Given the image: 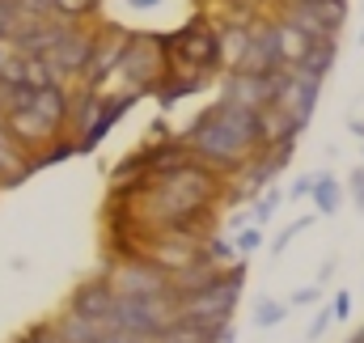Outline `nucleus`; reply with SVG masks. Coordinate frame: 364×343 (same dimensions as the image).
Here are the masks:
<instances>
[{"label": "nucleus", "mask_w": 364, "mask_h": 343, "mask_svg": "<svg viewBox=\"0 0 364 343\" xmlns=\"http://www.w3.org/2000/svg\"><path fill=\"white\" fill-rule=\"evenodd\" d=\"M110 305H114V288H110V280H106V275H97V280H85V284L73 292V301H68V310H73V314H81V318H93V322H106Z\"/></svg>", "instance_id": "10"}, {"label": "nucleus", "mask_w": 364, "mask_h": 343, "mask_svg": "<svg viewBox=\"0 0 364 343\" xmlns=\"http://www.w3.org/2000/svg\"><path fill=\"white\" fill-rule=\"evenodd\" d=\"M21 343H60V335H55V327H34L21 335Z\"/></svg>", "instance_id": "27"}, {"label": "nucleus", "mask_w": 364, "mask_h": 343, "mask_svg": "<svg viewBox=\"0 0 364 343\" xmlns=\"http://www.w3.org/2000/svg\"><path fill=\"white\" fill-rule=\"evenodd\" d=\"M17 13H21V17H51L55 4H51V0H17Z\"/></svg>", "instance_id": "25"}, {"label": "nucleus", "mask_w": 364, "mask_h": 343, "mask_svg": "<svg viewBox=\"0 0 364 343\" xmlns=\"http://www.w3.org/2000/svg\"><path fill=\"white\" fill-rule=\"evenodd\" d=\"M275 208H279V191H263V195H259V204H255V212H250V225H263V221H272Z\"/></svg>", "instance_id": "23"}, {"label": "nucleus", "mask_w": 364, "mask_h": 343, "mask_svg": "<svg viewBox=\"0 0 364 343\" xmlns=\"http://www.w3.org/2000/svg\"><path fill=\"white\" fill-rule=\"evenodd\" d=\"M203 258L216 263V267H229V263L237 258V250H233L229 238H203Z\"/></svg>", "instance_id": "20"}, {"label": "nucleus", "mask_w": 364, "mask_h": 343, "mask_svg": "<svg viewBox=\"0 0 364 343\" xmlns=\"http://www.w3.org/2000/svg\"><path fill=\"white\" fill-rule=\"evenodd\" d=\"M106 280H110L114 297H174V292H170V275H166L157 263H149L144 255L119 258Z\"/></svg>", "instance_id": "3"}, {"label": "nucleus", "mask_w": 364, "mask_h": 343, "mask_svg": "<svg viewBox=\"0 0 364 343\" xmlns=\"http://www.w3.org/2000/svg\"><path fill=\"white\" fill-rule=\"evenodd\" d=\"M284 318H288V305H284V301L263 297V301L255 305V327H279Z\"/></svg>", "instance_id": "19"}, {"label": "nucleus", "mask_w": 364, "mask_h": 343, "mask_svg": "<svg viewBox=\"0 0 364 343\" xmlns=\"http://www.w3.org/2000/svg\"><path fill=\"white\" fill-rule=\"evenodd\" d=\"M348 314H352V292H339V297H335V305H331V318H339V322H343Z\"/></svg>", "instance_id": "30"}, {"label": "nucleus", "mask_w": 364, "mask_h": 343, "mask_svg": "<svg viewBox=\"0 0 364 343\" xmlns=\"http://www.w3.org/2000/svg\"><path fill=\"white\" fill-rule=\"evenodd\" d=\"M309 225H314V216H301V221H292V225H288V229H284V233L272 242V250H275V255H284V250H288V242H292L296 233H305Z\"/></svg>", "instance_id": "24"}, {"label": "nucleus", "mask_w": 364, "mask_h": 343, "mask_svg": "<svg viewBox=\"0 0 364 343\" xmlns=\"http://www.w3.org/2000/svg\"><path fill=\"white\" fill-rule=\"evenodd\" d=\"M90 51H93V30L77 26V30L60 34L55 47L47 51V64H51L55 81H60V85H64V81H81V73L90 68Z\"/></svg>", "instance_id": "7"}, {"label": "nucleus", "mask_w": 364, "mask_h": 343, "mask_svg": "<svg viewBox=\"0 0 364 343\" xmlns=\"http://www.w3.org/2000/svg\"><path fill=\"white\" fill-rule=\"evenodd\" d=\"M352 199H356V212H364V166L352 170Z\"/></svg>", "instance_id": "28"}, {"label": "nucleus", "mask_w": 364, "mask_h": 343, "mask_svg": "<svg viewBox=\"0 0 364 343\" xmlns=\"http://www.w3.org/2000/svg\"><path fill=\"white\" fill-rule=\"evenodd\" d=\"M9 56H13V47H9V43H4V38H0V68H4V64H9Z\"/></svg>", "instance_id": "35"}, {"label": "nucleus", "mask_w": 364, "mask_h": 343, "mask_svg": "<svg viewBox=\"0 0 364 343\" xmlns=\"http://www.w3.org/2000/svg\"><path fill=\"white\" fill-rule=\"evenodd\" d=\"M326 327H331V310H322V314L314 318V327H309V339H322V335H326Z\"/></svg>", "instance_id": "31"}, {"label": "nucleus", "mask_w": 364, "mask_h": 343, "mask_svg": "<svg viewBox=\"0 0 364 343\" xmlns=\"http://www.w3.org/2000/svg\"><path fill=\"white\" fill-rule=\"evenodd\" d=\"M360 43H364V38H360Z\"/></svg>", "instance_id": "36"}, {"label": "nucleus", "mask_w": 364, "mask_h": 343, "mask_svg": "<svg viewBox=\"0 0 364 343\" xmlns=\"http://www.w3.org/2000/svg\"><path fill=\"white\" fill-rule=\"evenodd\" d=\"M170 64H182V68H220L216 26L203 13L191 17L178 34H170Z\"/></svg>", "instance_id": "2"}, {"label": "nucleus", "mask_w": 364, "mask_h": 343, "mask_svg": "<svg viewBox=\"0 0 364 343\" xmlns=\"http://www.w3.org/2000/svg\"><path fill=\"white\" fill-rule=\"evenodd\" d=\"M102 331H106V322L81 318V314H73V310L55 322V335H60V343H97V339H102Z\"/></svg>", "instance_id": "16"}, {"label": "nucleus", "mask_w": 364, "mask_h": 343, "mask_svg": "<svg viewBox=\"0 0 364 343\" xmlns=\"http://www.w3.org/2000/svg\"><path fill=\"white\" fill-rule=\"evenodd\" d=\"M4 127H9V140L30 157V153H38L47 140H55L60 132L43 119V115H34L30 106H21V110H4Z\"/></svg>", "instance_id": "9"}, {"label": "nucleus", "mask_w": 364, "mask_h": 343, "mask_svg": "<svg viewBox=\"0 0 364 343\" xmlns=\"http://www.w3.org/2000/svg\"><path fill=\"white\" fill-rule=\"evenodd\" d=\"M335 60H339V38H318V43H309V51H305L292 68H296V73H305V77L326 81V73L335 68Z\"/></svg>", "instance_id": "14"}, {"label": "nucleus", "mask_w": 364, "mask_h": 343, "mask_svg": "<svg viewBox=\"0 0 364 343\" xmlns=\"http://www.w3.org/2000/svg\"><path fill=\"white\" fill-rule=\"evenodd\" d=\"M127 4H132V9H161L166 0H127Z\"/></svg>", "instance_id": "33"}, {"label": "nucleus", "mask_w": 364, "mask_h": 343, "mask_svg": "<svg viewBox=\"0 0 364 343\" xmlns=\"http://www.w3.org/2000/svg\"><path fill=\"white\" fill-rule=\"evenodd\" d=\"M309 195H314V208H318L322 216H335V212H339V204H343V186H339V178H335V174H314Z\"/></svg>", "instance_id": "17"}, {"label": "nucleus", "mask_w": 364, "mask_h": 343, "mask_svg": "<svg viewBox=\"0 0 364 343\" xmlns=\"http://www.w3.org/2000/svg\"><path fill=\"white\" fill-rule=\"evenodd\" d=\"M305 127L301 123H292L279 106H259V136H263V144H279V140H296Z\"/></svg>", "instance_id": "15"}, {"label": "nucleus", "mask_w": 364, "mask_h": 343, "mask_svg": "<svg viewBox=\"0 0 364 343\" xmlns=\"http://www.w3.org/2000/svg\"><path fill=\"white\" fill-rule=\"evenodd\" d=\"M318 288H322V284H305V288H296V292H292V305H314V301H318Z\"/></svg>", "instance_id": "29"}, {"label": "nucleus", "mask_w": 364, "mask_h": 343, "mask_svg": "<svg viewBox=\"0 0 364 343\" xmlns=\"http://www.w3.org/2000/svg\"><path fill=\"white\" fill-rule=\"evenodd\" d=\"M284 77H288V68H275V73H242V68H233L220 81V97L259 110V106H272V97H275V89H279Z\"/></svg>", "instance_id": "4"}, {"label": "nucleus", "mask_w": 364, "mask_h": 343, "mask_svg": "<svg viewBox=\"0 0 364 343\" xmlns=\"http://www.w3.org/2000/svg\"><path fill=\"white\" fill-rule=\"evenodd\" d=\"M97 106H102V93H97V89H85V85H81V93H68L64 136H68V132H73V136H81L93 119H97Z\"/></svg>", "instance_id": "13"}, {"label": "nucleus", "mask_w": 364, "mask_h": 343, "mask_svg": "<svg viewBox=\"0 0 364 343\" xmlns=\"http://www.w3.org/2000/svg\"><path fill=\"white\" fill-rule=\"evenodd\" d=\"M166 73H170V34H127L114 77H123L132 93H149Z\"/></svg>", "instance_id": "1"}, {"label": "nucleus", "mask_w": 364, "mask_h": 343, "mask_svg": "<svg viewBox=\"0 0 364 343\" xmlns=\"http://www.w3.org/2000/svg\"><path fill=\"white\" fill-rule=\"evenodd\" d=\"M30 110H34V115H43V119H47V123H51V127H55V132L64 136V115H68V89L55 85V81H51V85H38L34 93H30Z\"/></svg>", "instance_id": "12"}, {"label": "nucleus", "mask_w": 364, "mask_h": 343, "mask_svg": "<svg viewBox=\"0 0 364 343\" xmlns=\"http://www.w3.org/2000/svg\"><path fill=\"white\" fill-rule=\"evenodd\" d=\"M348 132H352V136H360V140H364V119H348Z\"/></svg>", "instance_id": "34"}, {"label": "nucleus", "mask_w": 364, "mask_h": 343, "mask_svg": "<svg viewBox=\"0 0 364 343\" xmlns=\"http://www.w3.org/2000/svg\"><path fill=\"white\" fill-rule=\"evenodd\" d=\"M275 17H279L284 26L301 30V34H305V38H314V43H318V38H339V30H335V26H331L314 4H279V13H275Z\"/></svg>", "instance_id": "11"}, {"label": "nucleus", "mask_w": 364, "mask_h": 343, "mask_svg": "<svg viewBox=\"0 0 364 343\" xmlns=\"http://www.w3.org/2000/svg\"><path fill=\"white\" fill-rule=\"evenodd\" d=\"M208 115H212V119H216L233 140H237V144H246V153H259V149H263V136H259V110L216 97V102L208 106Z\"/></svg>", "instance_id": "8"}, {"label": "nucleus", "mask_w": 364, "mask_h": 343, "mask_svg": "<svg viewBox=\"0 0 364 343\" xmlns=\"http://www.w3.org/2000/svg\"><path fill=\"white\" fill-rule=\"evenodd\" d=\"M51 4H55V13H64V17H73V21H90L102 0H51Z\"/></svg>", "instance_id": "21"}, {"label": "nucleus", "mask_w": 364, "mask_h": 343, "mask_svg": "<svg viewBox=\"0 0 364 343\" xmlns=\"http://www.w3.org/2000/svg\"><path fill=\"white\" fill-rule=\"evenodd\" d=\"M318 97H322V81H318V77H305V73L288 68V77L275 89L272 106H279L292 123L309 127V119H314V110H318Z\"/></svg>", "instance_id": "5"}, {"label": "nucleus", "mask_w": 364, "mask_h": 343, "mask_svg": "<svg viewBox=\"0 0 364 343\" xmlns=\"http://www.w3.org/2000/svg\"><path fill=\"white\" fill-rule=\"evenodd\" d=\"M309 186H314V178H296V182L288 186V195H292V199H301V195H309Z\"/></svg>", "instance_id": "32"}, {"label": "nucleus", "mask_w": 364, "mask_h": 343, "mask_svg": "<svg viewBox=\"0 0 364 343\" xmlns=\"http://www.w3.org/2000/svg\"><path fill=\"white\" fill-rule=\"evenodd\" d=\"M259 246H263V229L259 225H242V233L233 238V250L237 255H255Z\"/></svg>", "instance_id": "22"}, {"label": "nucleus", "mask_w": 364, "mask_h": 343, "mask_svg": "<svg viewBox=\"0 0 364 343\" xmlns=\"http://www.w3.org/2000/svg\"><path fill=\"white\" fill-rule=\"evenodd\" d=\"M123 47H127V30H123V26H102V30H93L90 68L81 73V85L85 89H102L106 85V81L114 77L119 60H123Z\"/></svg>", "instance_id": "6"}, {"label": "nucleus", "mask_w": 364, "mask_h": 343, "mask_svg": "<svg viewBox=\"0 0 364 343\" xmlns=\"http://www.w3.org/2000/svg\"><path fill=\"white\" fill-rule=\"evenodd\" d=\"M272 21H275V51H279V60H284V64L292 68V64H296V60H301V56L309 51V43H314V38H305L301 30L284 26L279 17H272Z\"/></svg>", "instance_id": "18"}, {"label": "nucleus", "mask_w": 364, "mask_h": 343, "mask_svg": "<svg viewBox=\"0 0 364 343\" xmlns=\"http://www.w3.org/2000/svg\"><path fill=\"white\" fill-rule=\"evenodd\" d=\"M97 343H153L149 335H132V331H119V327H106Z\"/></svg>", "instance_id": "26"}]
</instances>
